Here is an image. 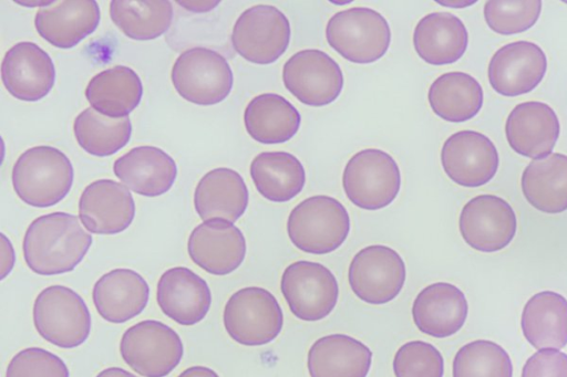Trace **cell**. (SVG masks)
Segmentation results:
<instances>
[{
	"mask_svg": "<svg viewBox=\"0 0 567 377\" xmlns=\"http://www.w3.org/2000/svg\"><path fill=\"white\" fill-rule=\"evenodd\" d=\"M92 241L76 216L51 212L29 224L22 242L23 258L28 268L39 275L63 274L83 260Z\"/></svg>",
	"mask_w": 567,
	"mask_h": 377,
	"instance_id": "1",
	"label": "cell"
},
{
	"mask_svg": "<svg viewBox=\"0 0 567 377\" xmlns=\"http://www.w3.org/2000/svg\"><path fill=\"white\" fill-rule=\"evenodd\" d=\"M73 178L71 160L52 146H35L23 151L11 174L17 196L37 208L59 203L71 190Z\"/></svg>",
	"mask_w": 567,
	"mask_h": 377,
	"instance_id": "2",
	"label": "cell"
},
{
	"mask_svg": "<svg viewBox=\"0 0 567 377\" xmlns=\"http://www.w3.org/2000/svg\"><path fill=\"white\" fill-rule=\"evenodd\" d=\"M350 232V217L344 206L333 197L311 196L289 213L287 233L292 244L311 254L337 250Z\"/></svg>",
	"mask_w": 567,
	"mask_h": 377,
	"instance_id": "3",
	"label": "cell"
},
{
	"mask_svg": "<svg viewBox=\"0 0 567 377\" xmlns=\"http://www.w3.org/2000/svg\"><path fill=\"white\" fill-rule=\"evenodd\" d=\"M328 44L343 59L369 64L381 59L391 43L385 18L365 7H353L333 14L326 27Z\"/></svg>",
	"mask_w": 567,
	"mask_h": 377,
	"instance_id": "4",
	"label": "cell"
},
{
	"mask_svg": "<svg viewBox=\"0 0 567 377\" xmlns=\"http://www.w3.org/2000/svg\"><path fill=\"white\" fill-rule=\"evenodd\" d=\"M33 324L47 342L61 348H74L90 335L91 314L80 294L55 284L43 289L35 297Z\"/></svg>",
	"mask_w": 567,
	"mask_h": 377,
	"instance_id": "5",
	"label": "cell"
},
{
	"mask_svg": "<svg viewBox=\"0 0 567 377\" xmlns=\"http://www.w3.org/2000/svg\"><path fill=\"white\" fill-rule=\"evenodd\" d=\"M348 199L365 210L389 206L401 188V172L394 158L382 149L367 148L355 153L342 174Z\"/></svg>",
	"mask_w": 567,
	"mask_h": 377,
	"instance_id": "6",
	"label": "cell"
},
{
	"mask_svg": "<svg viewBox=\"0 0 567 377\" xmlns=\"http://www.w3.org/2000/svg\"><path fill=\"white\" fill-rule=\"evenodd\" d=\"M223 322L227 334L238 344L260 346L279 335L284 314L277 299L268 290L247 286L228 299Z\"/></svg>",
	"mask_w": 567,
	"mask_h": 377,
	"instance_id": "7",
	"label": "cell"
},
{
	"mask_svg": "<svg viewBox=\"0 0 567 377\" xmlns=\"http://www.w3.org/2000/svg\"><path fill=\"white\" fill-rule=\"evenodd\" d=\"M171 78L179 96L197 105L220 103L234 83L227 60L215 50L203 46L182 52L174 62Z\"/></svg>",
	"mask_w": 567,
	"mask_h": 377,
	"instance_id": "8",
	"label": "cell"
},
{
	"mask_svg": "<svg viewBox=\"0 0 567 377\" xmlns=\"http://www.w3.org/2000/svg\"><path fill=\"white\" fill-rule=\"evenodd\" d=\"M123 360L143 377H165L184 354L179 335L168 325L145 320L128 327L120 342Z\"/></svg>",
	"mask_w": 567,
	"mask_h": 377,
	"instance_id": "9",
	"label": "cell"
},
{
	"mask_svg": "<svg viewBox=\"0 0 567 377\" xmlns=\"http://www.w3.org/2000/svg\"><path fill=\"white\" fill-rule=\"evenodd\" d=\"M290 33L289 20L278 8L257 4L238 17L230 40L234 50L245 60L270 64L288 49Z\"/></svg>",
	"mask_w": 567,
	"mask_h": 377,
	"instance_id": "10",
	"label": "cell"
},
{
	"mask_svg": "<svg viewBox=\"0 0 567 377\" xmlns=\"http://www.w3.org/2000/svg\"><path fill=\"white\" fill-rule=\"evenodd\" d=\"M280 289L291 313L306 322L328 316L339 296L333 273L323 264L312 261L301 260L289 264L281 275Z\"/></svg>",
	"mask_w": 567,
	"mask_h": 377,
	"instance_id": "11",
	"label": "cell"
},
{
	"mask_svg": "<svg viewBox=\"0 0 567 377\" xmlns=\"http://www.w3.org/2000/svg\"><path fill=\"white\" fill-rule=\"evenodd\" d=\"M405 264L390 247L372 244L352 258L348 280L352 292L363 302L381 305L392 301L405 282Z\"/></svg>",
	"mask_w": 567,
	"mask_h": 377,
	"instance_id": "12",
	"label": "cell"
},
{
	"mask_svg": "<svg viewBox=\"0 0 567 377\" xmlns=\"http://www.w3.org/2000/svg\"><path fill=\"white\" fill-rule=\"evenodd\" d=\"M282 82L299 102L320 107L332 103L341 94L343 74L329 54L317 49H306L286 61Z\"/></svg>",
	"mask_w": 567,
	"mask_h": 377,
	"instance_id": "13",
	"label": "cell"
},
{
	"mask_svg": "<svg viewBox=\"0 0 567 377\" xmlns=\"http://www.w3.org/2000/svg\"><path fill=\"white\" fill-rule=\"evenodd\" d=\"M458 227L470 247L482 252H495L513 240L516 216L504 199L494 195H480L463 207Z\"/></svg>",
	"mask_w": 567,
	"mask_h": 377,
	"instance_id": "14",
	"label": "cell"
},
{
	"mask_svg": "<svg viewBox=\"0 0 567 377\" xmlns=\"http://www.w3.org/2000/svg\"><path fill=\"white\" fill-rule=\"evenodd\" d=\"M441 163L447 177L457 185L478 187L496 174L498 154L487 136L474 130H461L444 142Z\"/></svg>",
	"mask_w": 567,
	"mask_h": 377,
	"instance_id": "15",
	"label": "cell"
},
{
	"mask_svg": "<svg viewBox=\"0 0 567 377\" xmlns=\"http://www.w3.org/2000/svg\"><path fill=\"white\" fill-rule=\"evenodd\" d=\"M187 251L192 261L213 275H227L243 263L246 240L233 222L212 219L199 223L190 232Z\"/></svg>",
	"mask_w": 567,
	"mask_h": 377,
	"instance_id": "16",
	"label": "cell"
},
{
	"mask_svg": "<svg viewBox=\"0 0 567 377\" xmlns=\"http://www.w3.org/2000/svg\"><path fill=\"white\" fill-rule=\"evenodd\" d=\"M1 78L13 97L24 102L43 98L54 85L55 69L38 44L23 41L11 46L1 63Z\"/></svg>",
	"mask_w": 567,
	"mask_h": 377,
	"instance_id": "17",
	"label": "cell"
},
{
	"mask_svg": "<svg viewBox=\"0 0 567 377\" xmlns=\"http://www.w3.org/2000/svg\"><path fill=\"white\" fill-rule=\"evenodd\" d=\"M546 69V55L537 44L517 41L494 53L488 64V81L498 94L517 96L534 90Z\"/></svg>",
	"mask_w": 567,
	"mask_h": 377,
	"instance_id": "18",
	"label": "cell"
},
{
	"mask_svg": "<svg viewBox=\"0 0 567 377\" xmlns=\"http://www.w3.org/2000/svg\"><path fill=\"white\" fill-rule=\"evenodd\" d=\"M135 216L131 191L112 179H97L84 188L79 217L91 233L116 234L130 227Z\"/></svg>",
	"mask_w": 567,
	"mask_h": 377,
	"instance_id": "19",
	"label": "cell"
},
{
	"mask_svg": "<svg viewBox=\"0 0 567 377\" xmlns=\"http://www.w3.org/2000/svg\"><path fill=\"white\" fill-rule=\"evenodd\" d=\"M156 300L168 318L179 325L190 326L207 315L212 293L207 282L194 271L174 266L159 276Z\"/></svg>",
	"mask_w": 567,
	"mask_h": 377,
	"instance_id": "20",
	"label": "cell"
},
{
	"mask_svg": "<svg viewBox=\"0 0 567 377\" xmlns=\"http://www.w3.org/2000/svg\"><path fill=\"white\" fill-rule=\"evenodd\" d=\"M100 18L94 0L51 1L35 13L34 27L53 46L71 49L95 31Z\"/></svg>",
	"mask_w": 567,
	"mask_h": 377,
	"instance_id": "21",
	"label": "cell"
},
{
	"mask_svg": "<svg viewBox=\"0 0 567 377\" xmlns=\"http://www.w3.org/2000/svg\"><path fill=\"white\" fill-rule=\"evenodd\" d=\"M467 311V301L458 287L437 282L427 285L416 295L412 305V317L422 333L445 338L462 328Z\"/></svg>",
	"mask_w": 567,
	"mask_h": 377,
	"instance_id": "22",
	"label": "cell"
},
{
	"mask_svg": "<svg viewBox=\"0 0 567 377\" xmlns=\"http://www.w3.org/2000/svg\"><path fill=\"white\" fill-rule=\"evenodd\" d=\"M505 133L516 153L538 159L551 154L559 135V122L549 105L525 102L508 115Z\"/></svg>",
	"mask_w": 567,
	"mask_h": 377,
	"instance_id": "23",
	"label": "cell"
},
{
	"mask_svg": "<svg viewBox=\"0 0 567 377\" xmlns=\"http://www.w3.org/2000/svg\"><path fill=\"white\" fill-rule=\"evenodd\" d=\"M150 287L131 269L118 268L103 274L94 284L92 300L106 322L122 324L141 314L147 305Z\"/></svg>",
	"mask_w": 567,
	"mask_h": 377,
	"instance_id": "24",
	"label": "cell"
},
{
	"mask_svg": "<svg viewBox=\"0 0 567 377\" xmlns=\"http://www.w3.org/2000/svg\"><path fill=\"white\" fill-rule=\"evenodd\" d=\"M113 171L135 193L157 197L172 188L177 176V166L163 149L137 146L114 161Z\"/></svg>",
	"mask_w": 567,
	"mask_h": 377,
	"instance_id": "25",
	"label": "cell"
},
{
	"mask_svg": "<svg viewBox=\"0 0 567 377\" xmlns=\"http://www.w3.org/2000/svg\"><path fill=\"white\" fill-rule=\"evenodd\" d=\"M248 200L249 193L243 177L226 167L205 174L194 191V207L204 221L223 219L235 222L245 213Z\"/></svg>",
	"mask_w": 567,
	"mask_h": 377,
	"instance_id": "26",
	"label": "cell"
},
{
	"mask_svg": "<svg viewBox=\"0 0 567 377\" xmlns=\"http://www.w3.org/2000/svg\"><path fill=\"white\" fill-rule=\"evenodd\" d=\"M371 363L370 348L346 334L318 338L307 357L310 377H367Z\"/></svg>",
	"mask_w": 567,
	"mask_h": 377,
	"instance_id": "27",
	"label": "cell"
},
{
	"mask_svg": "<svg viewBox=\"0 0 567 377\" xmlns=\"http://www.w3.org/2000/svg\"><path fill=\"white\" fill-rule=\"evenodd\" d=\"M468 35L462 20L449 12L423 17L413 32L417 55L432 65L452 64L466 51Z\"/></svg>",
	"mask_w": 567,
	"mask_h": 377,
	"instance_id": "28",
	"label": "cell"
},
{
	"mask_svg": "<svg viewBox=\"0 0 567 377\" xmlns=\"http://www.w3.org/2000/svg\"><path fill=\"white\" fill-rule=\"evenodd\" d=\"M522 331L537 349H560L567 345V300L551 291L533 295L522 313Z\"/></svg>",
	"mask_w": 567,
	"mask_h": 377,
	"instance_id": "29",
	"label": "cell"
},
{
	"mask_svg": "<svg viewBox=\"0 0 567 377\" xmlns=\"http://www.w3.org/2000/svg\"><path fill=\"white\" fill-rule=\"evenodd\" d=\"M244 123L249 136L261 144H281L291 139L301 124L298 109L284 96L264 93L246 106Z\"/></svg>",
	"mask_w": 567,
	"mask_h": 377,
	"instance_id": "30",
	"label": "cell"
},
{
	"mask_svg": "<svg viewBox=\"0 0 567 377\" xmlns=\"http://www.w3.org/2000/svg\"><path fill=\"white\" fill-rule=\"evenodd\" d=\"M143 85L135 71L115 65L94 75L85 97L94 109L109 117L128 116L141 102Z\"/></svg>",
	"mask_w": 567,
	"mask_h": 377,
	"instance_id": "31",
	"label": "cell"
},
{
	"mask_svg": "<svg viewBox=\"0 0 567 377\" xmlns=\"http://www.w3.org/2000/svg\"><path fill=\"white\" fill-rule=\"evenodd\" d=\"M527 201L546 213L567 209V156L551 153L530 161L522 175Z\"/></svg>",
	"mask_w": 567,
	"mask_h": 377,
	"instance_id": "32",
	"label": "cell"
},
{
	"mask_svg": "<svg viewBox=\"0 0 567 377\" xmlns=\"http://www.w3.org/2000/svg\"><path fill=\"white\" fill-rule=\"evenodd\" d=\"M257 191L272 202H286L301 192L306 171L300 160L287 151H264L250 164Z\"/></svg>",
	"mask_w": 567,
	"mask_h": 377,
	"instance_id": "33",
	"label": "cell"
},
{
	"mask_svg": "<svg viewBox=\"0 0 567 377\" xmlns=\"http://www.w3.org/2000/svg\"><path fill=\"white\" fill-rule=\"evenodd\" d=\"M427 98L432 111L439 117L461 123L478 113L483 104V90L470 74L447 72L430 85Z\"/></svg>",
	"mask_w": 567,
	"mask_h": 377,
	"instance_id": "34",
	"label": "cell"
},
{
	"mask_svg": "<svg viewBox=\"0 0 567 377\" xmlns=\"http://www.w3.org/2000/svg\"><path fill=\"white\" fill-rule=\"evenodd\" d=\"M110 15L117 28L137 41L164 34L173 20V6L167 0H113Z\"/></svg>",
	"mask_w": 567,
	"mask_h": 377,
	"instance_id": "35",
	"label": "cell"
},
{
	"mask_svg": "<svg viewBox=\"0 0 567 377\" xmlns=\"http://www.w3.org/2000/svg\"><path fill=\"white\" fill-rule=\"evenodd\" d=\"M73 132L80 147L97 157L111 156L130 140L132 124L128 116L109 117L86 107L74 119Z\"/></svg>",
	"mask_w": 567,
	"mask_h": 377,
	"instance_id": "36",
	"label": "cell"
},
{
	"mask_svg": "<svg viewBox=\"0 0 567 377\" xmlns=\"http://www.w3.org/2000/svg\"><path fill=\"white\" fill-rule=\"evenodd\" d=\"M513 365L498 344L477 339L462 346L453 360V377H512Z\"/></svg>",
	"mask_w": 567,
	"mask_h": 377,
	"instance_id": "37",
	"label": "cell"
},
{
	"mask_svg": "<svg viewBox=\"0 0 567 377\" xmlns=\"http://www.w3.org/2000/svg\"><path fill=\"white\" fill-rule=\"evenodd\" d=\"M542 10L539 0H491L485 2L487 25L499 34H514L532 28Z\"/></svg>",
	"mask_w": 567,
	"mask_h": 377,
	"instance_id": "38",
	"label": "cell"
},
{
	"mask_svg": "<svg viewBox=\"0 0 567 377\" xmlns=\"http://www.w3.org/2000/svg\"><path fill=\"white\" fill-rule=\"evenodd\" d=\"M393 371L395 377H443V356L427 342H408L394 355Z\"/></svg>",
	"mask_w": 567,
	"mask_h": 377,
	"instance_id": "39",
	"label": "cell"
},
{
	"mask_svg": "<svg viewBox=\"0 0 567 377\" xmlns=\"http://www.w3.org/2000/svg\"><path fill=\"white\" fill-rule=\"evenodd\" d=\"M6 377H69L65 363L40 347H28L10 360Z\"/></svg>",
	"mask_w": 567,
	"mask_h": 377,
	"instance_id": "40",
	"label": "cell"
},
{
	"mask_svg": "<svg viewBox=\"0 0 567 377\" xmlns=\"http://www.w3.org/2000/svg\"><path fill=\"white\" fill-rule=\"evenodd\" d=\"M522 377H567V354L559 349H538L526 360Z\"/></svg>",
	"mask_w": 567,
	"mask_h": 377,
	"instance_id": "41",
	"label": "cell"
},
{
	"mask_svg": "<svg viewBox=\"0 0 567 377\" xmlns=\"http://www.w3.org/2000/svg\"><path fill=\"white\" fill-rule=\"evenodd\" d=\"M16 261L14 250L8 238L1 233V274L3 280L12 270Z\"/></svg>",
	"mask_w": 567,
	"mask_h": 377,
	"instance_id": "42",
	"label": "cell"
},
{
	"mask_svg": "<svg viewBox=\"0 0 567 377\" xmlns=\"http://www.w3.org/2000/svg\"><path fill=\"white\" fill-rule=\"evenodd\" d=\"M185 9L193 12L209 11L215 8L219 1H177Z\"/></svg>",
	"mask_w": 567,
	"mask_h": 377,
	"instance_id": "43",
	"label": "cell"
},
{
	"mask_svg": "<svg viewBox=\"0 0 567 377\" xmlns=\"http://www.w3.org/2000/svg\"><path fill=\"white\" fill-rule=\"evenodd\" d=\"M177 377H219L212 368L205 366H193L182 371Z\"/></svg>",
	"mask_w": 567,
	"mask_h": 377,
	"instance_id": "44",
	"label": "cell"
},
{
	"mask_svg": "<svg viewBox=\"0 0 567 377\" xmlns=\"http://www.w3.org/2000/svg\"><path fill=\"white\" fill-rule=\"evenodd\" d=\"M95 377H137L134 374L121 368V367H109L101 370Z\"/></svg>",
	"mask_w": 567,
	"mask_h": 377,
	"instance_id": "45",
	"label": "cell"
}]
</instances>
